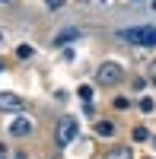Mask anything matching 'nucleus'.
Listing matches in <instances>:
<instances>
[{"label":"nucleus","mask_w":156,"mask_h":159,"mask_svg":"<svg viewBox=\"0 0 156 159\" xmlns=\"http://www.w3.org/2000/svg\"><path fill=\"white\" fill-rule=\"evenodd\" d=\"M0 70H3V67H0Z\"/></svg>","instance_id":"16"},{"label":"nucleus","mask_w":156,"mask_h":159,"mask_svg":"<svg viewBox=\"0 0 156 159\" xmlns=\"http://www.w3.org/2000/svg\"><path fill=\"white\" fill-rule=\"evenodd\" d=\"M140 111H153V99H140Z\"/></svg>","instance_id":"9"},{"label":"nucleus","mask_w":156,"mask_h":159,"mask_svg":"<svg viewBox=\"0 0 156 159\" xmlns=\"http://www.w3.org/2000/svg\"><path fill=\"white\" fill-rule=\"evenodd\" d=\"M80 99L89 102V99H93V89H89V86H80Z\"/></svg>","instance_id":"11"},{"label":"nucleus","mask_w":156,"mask_h":159,"mask_svg":"<svg viewBox=\"0 0 156 159\" xmlns=\"http://www.w3.org/2000/svg\"><path fill=\"white\" fill-rule=\"evenodd\" d=\"M76 134H80V121H76V118H61L57 127H54V143H57V150H67L70 143L76 140Z\"/></svg>","instance_id":"1"},{"label":"nucleus","mask_w":156,"mask_h":159,"mask_svg":"<svg viewBox=\"0 0 156 159\" xmlns=\"http://www.w3.org/2000/svg\"><path fill=\"white\" fill-rule=\"evenodd\" d=\"M76 38H80V29H64V32H57L54 38H51V45H54V48H64V45L76 42Z\"/></svg>","instance_id":"6"},{"label":"nucleus","mask_w":156,"mask_h":159,"mask_svg":"<svg viewBox=\"0 0 156 159\" xmlns=\"http://www.w3.org/2000/svg\"><path fill=\"white\" fill-rule=\"evenodd\" d=\"M16 159H25V156H16Z\"/></svg>","instance_id":"12"},{"label":"nucleus","mask_w":156,"mask_h":159,"mask_svg":"<svg viewBox=\"0 0 156 159\" xmlns=\"http://www.w3.org/2000/svg\"><path fill=\"white\" fill-rule=\"evenodd\" d=\"M0 3H7V0H0Z\"/></svg>","instance_id":"14"},{"label":"nucleus","mask_w":156,"mask_h":159,"mask_svg":"<svg viewBox=\"0 0 156 159\" xmlns=\"http://www.w3.org/2000/svg\"><path fill=\"white\" fill-rule=\"evenodd\" d=\"M0 153H3V147H0Z\"/></svg>","instance_id":"15"},{"label":"nucleus","mask_w":156,"mask_h":159,"mask_svg":"<svg viewBox=\"0 0 156 159\" xmlns=\"http://www.w3.org/2000/svg\"><path fill=\"white\" fill-rule=\"evenodd\" d=\"M105 159H134V153H131V147H115V150H108Z\"/></svg>","instance_id":"7"},{"label":"nucleus","mask_w":156,"mask_h":159,"mask_svg":"<svg viewBox=\"0 0 156 159\" xmlns=\"http://www.w3.org/2000/svg\"><path fill=\"white\" fill-rule=\"evenodd\" d=\"M0 111H22V96L19 92H0Z\"/></svg>","instance_id":"4"},{"label":"nucleus","mask_w":156,"mask_h":159,"mask_svg":"<svg viewBox=\"0 0 156 159\" xmlns=\"http://www.w3.org/2000/svg\"><path fill=\"white\" fill-rule=\"evenodd\" d=\"M118 38L127 45H156V25H134V29H121Z\"/></svg>","instance_id":"2"},{"label":"nucleus","mask_w":156,"mask_h":159,"mask_svg":"<svg viewBox=\"0 0 156 159\" xmlns=\"http://www.w3.org/2000/svg\"><path fill=\"white\" fill-rule=\"evenodd\" d=\"M10 134H13V137H25V134H32V118H25V115L13 118V121H10Z\"/></svg>","instance_id":"5"},{"label":"nucleus","mask_w":156,"mask_h":159,"mask_svg":"<svg viewBox=\"0 0 156 159\" xmlns=\"http://www.w3.org/2000/svg\"><path fill=\"white\" fill-rule=\"evenodd\" d=\"M147 137H150L147 127H137V130H134V140H147Z\"/></svg>","instance_id":"10"},{"label":"nucleus","mask_w":156,"mask_h":159,"mask_svg":"<svg viewBox=\"0 0 156 159\" xmlns=\"http://www.w3.org/2000/svg\"><path fill=\"white\" fill-rule=\"evenodd\" d=\"M0 42H3V35H0Z\"/></svg>","instance_id":"13"},{"label":"nucleus","mask_w":156,"mask_h":159,"mask_svg":"<svg viewBox=\"0 0 156 159\" xmlns=\"http://www.w3.org/2000/svg\"><path fill=\"white\" fill-rule=\"evenodd\" d=\"M96 134H99V137H112V134H115V124H112V121H99V124H96Z\"/></svg>","instance_id":"8"},{"label":"nucleus","mask_w":156,"mask_h":159,"mask_svg":"<svg viewBox=\"0 0 156 159\" xmlns=\"http://www.w3.org/2000/svg\"><path fill=\"white\" fill-rule=\"evenodd\" d=\"M121 80H124V67L118 61H105L96 70V83L99 86H115V83H121Z\"/></svg>","instance_id":"3"}]
</instances>
